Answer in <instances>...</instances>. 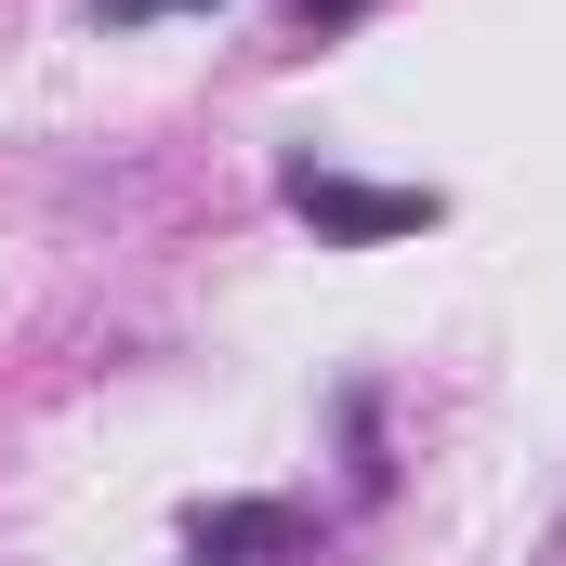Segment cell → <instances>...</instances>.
Instances as JSON below:
<instances>
[{
	"label": "cell",
	"instance_id": "2",
	"mask_svg": "<svg viewBox=\"0 0 566 566\" xmlns=\"http://www.w3.org/2000/svg\"><path fill=\"white\" fill-rule=\"evenodd\" d=\"M290 541H303L290 501H211V514L185 527V554H198V566H277Z\"/></svg>",
	"mask_w": 566,
	"mask_h": 566
},
{
	"label": "cell",
	"instance_id": "4",
	"mask_svg": "<svg viewBox=\"0 0 566 566\" xmlns=\"http://www.w3.org/2000/svg\"><path fill=\"white\" fill-rule=\"evenodd\" d=\"M356 13H369V0H303V27H356Z\"/></svg>",
	"mask_w": 566,
	"mask_h": 566
},
{
	"label": "cell",
	"instance_id": "3",
	"mask_svg": "<svg viewBox=\"0 0 566 566\" xmlns=\"http://www.w3.org/2000/svg\"><path fill=\"white\" fill-rule=\"evenodd\" d=\"M145 13H198V0H93V27H145Z\"/></svg>",
	"mask_w": 566,
	"mask_h": 566
},
{
	"label": "cell",
	"instance_id": "1",
	"mask_svg": "<svg viewBox=\"0 0 566 566\" xmlns=\"http://www.w3.org/2000/svg\"><path fill=\"white\" fill-rule=\"evenodd\" d=\"M277 198L303 211V224H316V238H329V251H382V238H422L434 211H448L434 185H343V171H316V158H290V171H277Z\"/></svg>",
	"mask_w": 566,
	"mask_h": 566
}]
</instances>
